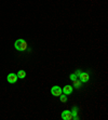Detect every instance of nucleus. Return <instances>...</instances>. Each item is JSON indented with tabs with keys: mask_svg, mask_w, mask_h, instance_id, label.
I'll use <instances>...</instances> for the list:
<instances>
[{
	"mask_svg": "<svg viewBox=\"0 0 108 120\" xmlns=\"http://www.w3.org/2000/svg\"><path fill=\"white\" fill-rule=\"evenodd\" d=\"M72 91H74V87H72V86H69V84L65 86V87H64L63 89H62V92H63L64 94H66V95L71 94Z\"/></svg>",
	"mask_w": 108,
	"mask_h": 120,
	"instance_id": "423d86ee",
	"label": "nucleus"
},
{
	"mask_svg": "<svg viewBox=\"0 0 108 120\" xmlns=\"http://www.w3.org/2000/svg\"><path fill=\"white\" fill-rule=\"evenodd\" d=\"M75 74H76V76L79 78V80H80L82 83H86V82H88V81L90 80V75H89V73H86V71L77 70Z\"/></svg>",
	"mask_w": 108,
	"mask_h": 120,
	"instance_id": "f03ea898",
	"label": "nucleus"
},
{
	"mask_svg": "<svg viewBox=\"0 0 108 120\" xmlns=\"http://www.w3.org/2000/svg\"><path fill=\"white\" fill-rule=\"evenodd\" d=\"M7 80H8L9 83H16L17 80H19V77H17L16 74L11 73V74H9V75H8V77H7Z\"/></svg>",
	"mask_w": 108,
	"mask_h": 120,
	"instance_id": "7ed1b4c3",
	"label": "nucleus"
},
{
	"mask_svg": "<svg viewBox=\"0 0 108 120\" xmlns=\"http://www.w3.org/2000/svg\"><path fill=\"white\" fill-rule=\"evenodd\" d=\"M77 78H78V77H77V76H76V74H75V73H74V74H71V75L69 76V79H70V80H71V81H75Z\"/></svg>",
	"mask_w": 108,
	"mask_h": 120,
	"instance_id": "9b49d317",
	"label": "nucleus"
},
{
	"mask_svg": "<svg viewBox=\"0 0 108 120\" xmlns=\"http://www.w3.org/2000/svg\"><path fill=\"white\" fill-rule=\"evenodd\" d=\"M72 83H74V87L76 88V89H80L81 87H82V82H81L79 79H76L75 81H72Z\"/></svg>",
	"mask_w": 108,
	"mask_h": 120,
	"instance_id": "6e6552de",
	"label": "nucleus"
},
{
	"mask_svg": "<svg viewBox=\"0 0 108 120\" xmlns=\"http://www.w3.org/2000/svg\"><path fill=\"white\" fill-rule=\"evenodd\" d=\"M14 48H15L17 51L24 52V51H26V49H27V42L24 39H17L16 41L14 42Z\"/></svg>",
	"mask_w": 108,
	"mask_h": 120,
	"instance_id": "f257e3e1",
	"label": "nucleus"
},
{
	"mask_svg": "<svg viewBox=\"0 0 108 120\" xmlns=\"http://www.w3.org/2000/svg\"><path fill=\"white\" fill-rule=\"evenodd\" d=\"M16 75L19 77V79H24L26 77V71L25 70H19Z\"/></svg>",
	"mask_w": 108,
	"mask_h": 120,
	"instance_id": "1a4fd4ad",
	"label": "nucleus"
},
{
	"mask_svg": "<svg viewBox=\"0 0 108 120\" xmlns=\"http://www.w3.org/2000/svg\"><path fill=\"white\" fill-rule=\"evenodd\" d=\"M60 100L62 103H66L67 102V95L66 94H61L60 95Z\"/></svg>",
	"mask_w": 108,
	"mask_h": 120,
	"instance_id": "9d476101",
	"label": "nucleus"
},
{
	"mask_svg": "<svg viewBox=\"0 0 108 120\" xmlns=\"http://www.w3.org/2000/svg\"><path fill=\"white\" fill-rule=\"evenodd\" d=\"M71 114H72V118H74L75 120L79 119V116H78V107L77 106H72Z\"/></svg>",
	"mask_w": 108,
	"mask_h": 120,
	"instance_id": "0eeeda50",
	"label": "nucleus"
},
{
	"mask_svg": "<svg viewBox=\"0 0 108 120\" xmlns=\"http://www.w3.org/2000/svg\"><path fill=\"white\" fill-rule=\"evenodd\" d=\"M51 93H52V95H54V96H60V95L62 94V89L58 86H54V87H52V89H51Z\"/></svg>",
	"mask_w": 108,
	"mask_h": 120,
	"instance_id": "39448f33",
	"label": "nucleus"
},
{
	"mask_svg": "<svg viewBox=\"0 0 108 120\" xmlns=\"http://www.w3.org/2000/svg\"><path fill=\"white\" fill-rule=\"evenodd\" d=\"M62 119L64 120H72L74 118H72V114L70 110H64L63 112H62Z\"/></svg>",
	"mask_w": 108,
	"mask_h": 120,
	"instance_id": "20e7f679",
	"label": "nucleus"
}]
</instances>
